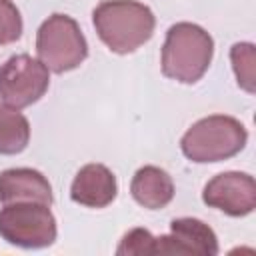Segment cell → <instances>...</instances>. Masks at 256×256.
Segmentation results:
<instances>
[{"instance_id": "obj_9", "label": "cell", "mask_w": 256, "mask_h": 256, "mask_svg": "<svg viewBox=\"0 0 256 256\" xmlns=\"http://www.w3.org/2000/svg\"><path fill=\"white\" fill-rule=\"evenodd\" d=\"M118 192L116 176L104 164H86L82 166L70 186V198L76 204L88 208L108 206Z\"/></svg>"}, {"instance_id": "obj_15", "label": "cell", "mask_w": 256, "mask_h": 256, "mask_svg": "<svg viewBox=\"0 0 256 256\" xmlns=\"http://www.w3.org/2000/svg\"><path fill=\"white\" fill-rule=\"evenodd\" d=\"M22 16L12 0H0V44H12L22 36Z\"/></svg>"}, {"instance_id": "obj_14", "label": "cell", "mask_w": 256, "mask_h": 256, "mask_svg": "<svg viewBox=\"0 0 256 256\" xmlns=\"http://www.w3.org/2000/svg\"><path fill=\"white\" fill-rule=\"evenodd\" d=\"M118 256H144L156 254V236H152L146 228H132L124 234L116 248Z\"/></svg>"}, {"instance_id": "obj_10", "label": "cell", "mask_w": 256, "mask_h": 256, "mask_svg": "<svg viewBox=\"0 0 256 256\" xmlns=\"http://www.w3.org/2000/svg\"><path fill=\"white\" fill-rule=\"evenodd\" d=\"M0 202H42L52 204V186L48 178L32 168H8L0 172Z\"/></svg>"}, {"instance_id": "obj_4", "label": "cell", "mask_w": 256, "mask_h": 256, "mask_svg": "<svg viewBox=\"0 0 256 256\" xmlns=\"http://www.w3.org/2000/svg\"><path fill=\"white\" fill-rule=\"evenodd\" d=\"M38 60L52 72L62 74L78 68L88 56L86 38L78 22L68 14L48 16L36 34Z\"/></svg>"}, {"instance_id": "obj_5", "label": "cell", "mask_w": 256, "mask_h": 256, "mask_svg": "<svg viewBox=\"0 0 256 256\" xmlns=\"http://www.w3.org/2000/svg\"><path fill=\"white\" fill-rule=\"evenodd\" d=\"M56 218L48 204L12 202L0 210V236L18 248H46L56 240Z\"/></svg>"}, {"instance_id": "obj_8", "label": "cell", "mask_w": 256, "mask_h": 256, "mask_svg": "<svg viewBox=\"0 0 256 256\" xmlns=\"http://www.w3.org/2000/svg\"><path fill=\"white\" fill-rule=\"evenodd\" d=\"M156 254H218L214 230L198 218H176L170 222V234L156 238Z\"/></svg>"}, {"instance_id": "obj_7", "label": "cell", "mask_w": 256, "mask_h": 256, "mask_svg": "<svg viewBox=\"0 0 256 256\" xmlns=\"http://www.w3.org/2000/svg\"><path fill=\"white\" fill-rule=\"evenodd\" d=\"M202 200L228 216H246L256 208V182L246 172H222L206 182Z\"/></svg>"}, {"instance_id": "obj_2", "label": "cell", "mask_w": 256, "mask_h": 256, "mask_svg": "<svg viewBox=\"0 0 256 256\" xmlns=\"http://www.w3.org/2000/svg\"><path fill=\"white\" fill-rule=\"evenodd\" d=\"M212 56V36L198 24L178 22L172 24L166 32L160 64L164 76L182 84H194L206 74Z\"/></svg>"}, {"instance_id": "obj_6", "label": "cell", "mask_w": 256, "mask_h": 256, "mask_svg": "<svg viewBox=\"0 0 256 256\" xmlns=\"http://www.w3.org/2000/svg\"><path fill=\"white\" fill-rule=\"evenodd\" d=\"M48 86V68L30 54H16L0 66V100L16 110L38 102Z\"/></svg>"}, {"instance_id": "obj_13", "label": "cell", "mask_w": 256, "mask_h": 256, "mask_svg": "<svg viewBox=\"0 0 256 256\" xmlns=\"http://www.w3.org/2000/svg\"><path fill=\"white\" fill-rule=\"evenodd\" d=\"M232 70L236 74L238 86L248 94L256 90V50L250 42H238L230 48Z\"/></svg>"}, {"instance_id": "obj_11", "label": "cell", "mask_w": 256, "mask_h": 256, "mask_svg": "<svg viewBox=\"0 0 256 256\" xmlns=\"http://www.w3.org/2000/svg\"><path fill=\"white\" fill-rule=\"evenodd\" d=\"M130 192L140 206L148 210H162L174 198V182L166 170L158 166H142L132 176Z\"/></svg>"}, {"instance_id": "obj_12", "label": "cell", "mask_w": 256, "mask_h": 256, "mask_svg": "<svg viewBox=\"0 0 256 256\" xmlns=\"http://www.w3.org/2000/svg\"><path fill=\"white\" fill-rule=\"evenodd\" d=\"M28 140L30 124L26 116L8 104H0V154H20Z\"/></svg>"}, {"instance_id": "obj_3", "label": "cell", "mask_w": 256, "mask_h": 256, "mask_svg": "<svg viewBox=\"0 0 256 256\" xmlns=\"http://www.w3.org/2000/svg\"><path fill=\"white\" fill-rule=\"evenodd\" d=\"M248 142L244 124L232 116L212 114L194 122L180 140L182 154L196 164L222 162L236 156Z\"/></svg>"}, {"instance_id": "obj_1", "label": "cell", "mask_w": 256, "mask_h": 256, "mask_svg": "<svg viewBox=\"0 0 256 256\" xmlns=\"http://www.w3.org/2000/svg\"><path fill=\"white\" fill-rule=\"evenodd\" d=\"M100 40L116 54H130L146 44L156 26L152 10L136 0H104L92 12Z\"/></svg>"}]
</instances>
